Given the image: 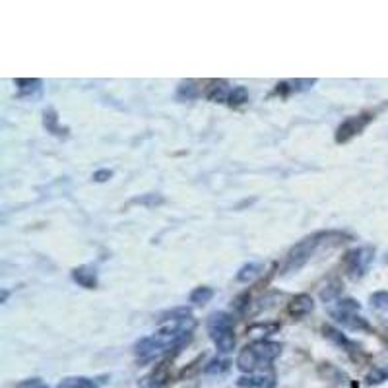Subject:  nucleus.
I'll use <instances>...</instances> for the list:
<instances>
[{
    "label": "nucleus",
    "instance_id": "nucleus-1",
    "mask_svg": "<svg viewBox=\"0 0 388 388\" xmlns=\"http://www.w3.org/2000/svg\"><path fill=\"white\" fill-rule=\"evenodd\" d=\"M194 326H196L194 319L162 324L160 330H155L151 336L140 338L134 344V356L140 361H153L163 356H169L171 352H179L184 344L191 342Z\"/></svg>",
    "mask_w": 388,
    "mask_h": 388
},
{
    "label": "nucleus",
    "instance_id": "nucleus-2",
    "mask_svg": "<svg viewBox=\"0 0 388 388\" xmlns=\"http://www.w3.org/2000/svg\"><path fill=\"white\" fill-rule=\"evenodd\" d=\"M349 235L344 231H316L313 235H307L305 239H301L299 243H295L290 248V252L285 255V260L281 264L280 274L281 276H288V274H297L299 270L309 264L311 260L324 250V248H334L340 247L342 243L349 241Z\"/></svg>",
    "mask_w": 388,
    "mask_h": 388
},
{
    "label": "nucleus",
    "instance_id": "nucleus-3",
    "mask_svg": "<svg viewBox=\"0 0 388 388\" xmlns=\"http://www.w3.org/2000/svg\"><path fill=\"white\" fill-rule=\"evenodd\" d=\"M281 356V344L278 342H270V340H255L252 344L245 345L239 352L235 365L243 373H259L268 369L278 357Z\"/></svg>",
    "mask_w": 388,
    "mask_h": 388
},
{
    "label": "nucleus",
    "instance_id": "nucleus-4",
    "mask_svg": "<svg viewBox=\"0 0 388 388\" xmlns=\"http://www.w3.org/2000/svg\"><path fill=\"white\" fill-rule=\"evenodd\" d=\"M328 314L334 319L336 324H340L345 330L354 332H373L371 324L365 316H361V305L352 297L338 299L334 305L328 307Z\"/></svg>",
    "mask_w": 388,
    "mask_h": 388
},
{
    "label": "nucleus",
    "instance_id": "nucleus-5",
    "mask_svg": "<svg viewBox=\"0 0 388 388\" xmlns=\"http://www.w3.org/2000/svg\"><path fill=\"white\" fill-rule=\"evenodd\" d=\"M233 324H235L233 314L226 313V311H216V313L208 316L206 328H208V334L212 338V342L216 344L219 354H229V352L235 349L237 338L233 332Z\"/></svg>",
    "mask_w": 388,
    "mask_h": 388
},
{
    "label": "nucleus",
    "instance_id": "nucleus-6",
    "mask_svg": "<svg viewBox=\"0 0 388 388\" xmlns=\"http://www.w3.org/2000/svg\"><path fill=\"white\" fill-rule=\"evenodd\" d=\"M375 262V247L363 245L347 250L344 257V268L347 278L352 280H363L367 272L371 270V264Z\"/></svg>",
    "mask_w": 388,
    "mask_h": 388
},
{
    "label": "nucleus",
    "instance_id": "nucleus-7",
    "mask_svg": "<svg viewBox=\"0 0 388 388\" xmlns=\"http://www.w3.org/2000/svg\"><path fill=\"white\" fill-rule=\"evenodd\" d=\"M373 120H375L373 113H359V115H352V117L344 119L338 125V129H336V144H347L349 140H354Z\"/></svg>",
    "mask_w": 388,
    "mask_h": 388
},
{
    "label": "nucleus",
    "instance_id": "nucleus-8",
    "mask_svg": "<svg viewBox=\"0 0 388 388\" xmlns=\"http://www.w3.org/2000/svg\"><path fill=\"white\" fill-rule=\"evenodd\" d=\"M319 80L316 78H295V80H281L276 84L272 96L280 97H290L293 94H303V91H309L311 87L316 84Z\"/></svg>",
    "mask_w": 388,
    "mask_h": 388
},
{
    "label": "nucleus",
    "instance_id": "nucleus-9",
    "mask_svg": "<svg viewBox=\"0 0 388 388\" xmlns=\"http://www.w3.org/2000/svg\"><path fill=\"white\" fill-rule=\"evenodd\" d=\"M239 388H274L276 387V375L272 371H259L248 373L237 378Z\"/></svg>",
    "mask_w": 388,
    "mask_h": 388
},
{
    "label": "nucleus",
    "instance_id": "nucleus-10",
    "mask_svg": "<svg viewBox=\"0 0 388 388\" xmlns=\"http://www.w3.org/2000/svg\"><path fill=\"white\" fill-rule=\"evenodd\" d=\"M321 332L323 336L330 342V344H334L336 347H340V349H344L347 354H354V352H359V345L356 342H352L347 336L342 332V330H338L336 326L332 324H323V328H321Z\"/></svg>",
    "mask_w": 388,
    "mask_h": 388
},
{
    "label": "nucleus",
    "instance_id": "nucleus-11",
    "mask_svg": "<svg viewBox=\"0 0 388 388\" xmlns=\"http://www.w3.org/2000/svg\"><path fill=\"white\" fill-rule=\"evenodd\" d=\"M314 311V301L311 295L307 293H299L295 295L290 303H288V314L293 319H305L307 314H311Z\"/></svg>",
    "mask_w": 388,
    "mask_h": 388
},
{
    "label": "nucleus",
    "instance_id": "nucleus-12",
    "mask_svg": "<svg viewBox=\"0 0 388 388\" xmlns=\"http://www.w3.org/2000/svg\"><path fill=\"white\" fill-rule=\"evenodd\" d=\"M70 276H72V280L80 285V288H84V290H96L97 283V270L94 266H87V264H82V266H76L72 268L70 272Z\"/></svg>",
    "mask_w": 388,
    "mask_h": 388
},
{
    "label": "nucleus",
    "instance_id": "nucleus-13",
    "mask_svg": "<svg viewBox=\"0 0 388 388\" xmlns=\"http://www.w3.org/2000/svg\"><path fill=\"white\" fill-rule=\"evenodd\" d=\"M43 127L47 129V132H51L53 136H58V138H66V136H68V129H63V127H61L58 113H56V109L53 107H47L43 111Z\"/></svg>",
    "mask_w": 388,
    "mask_h": 388
},
{
    "label": "nucleus",
    "instance_id": "nucleus-14",
    "mask_svg": "<svg viewBox=\"0 0 388 388\" xmlns=\"http://www.w3.org/2000/svg\"><path fill=\"white\" fill-rule=\"evenodd\" d=\"M18 86V97H39L43 89V80L39 78H18L16 80Z\"/></svg>",
    "mask_w": 388,
    "mask_h": 388
},
{
    "label": "nucleus",
    "instance_id": "nucleus-15",
    "mask_svg": "<svg viewBox=\"0 0 388 388\" xmlns=\"http://www.w3.org/2000/svg\"><path fill=\"white\" fill-rule=\"evenodd\" d=\"M101 385H105V380H101V378H91V377H82V375H78V377H66L63 378L56 388H99Z\"/></svg>",
    "mask_w": 388,
    "mask_h": 388
},
{
    "label": "nucleus",
    "instance_id": "nucleus-16",
    "mask_svg": "<svg viewBox=\"0 0 388 388\" xmlns=\"http://www.w3.org/2000/svg\"><path fill=\"white\" fill-rule=\"evenodd\" d=\"M229 91L231 89H227L226 82H216L214 80V82H210V86H206L204 97L212 103H227Z\"/></svg>",
    "mask_w": 388,
    "mask_h": 388
},
{
    "label": "nucleus",
    "instance_id": "nucleus-17",
    "mask_svg": "<svg viewBox=\"0 0 388 388\" xmlns=\"http://www.w3.org/2000/svg\"><path fill=\"white\" fill-rule=\"evenodd\" d=\"M262 270H264V264H262V262H247V264H243V266L239 268L235 280H237L239 283H252V281L257 280L260 274H262Z\"/></svg>",
    "mask_w": 388,
    "mask_h": 388
},
{
    "label": "nucleus",
    "instance_id": "nucleus-18",
    "mask_svg": "<svg viewBox=\"0 0 388 388\" xmlns=\"http://www.w3.org/2000/svg\"><path fill=\"white\" fill-rule=\"evenodd\" d=\"M186 319H193V311L188 307H175V309H169V311H163L158 316V323H179V321H186Z\"/></svg>",
    "mask_w": 388,
    "mask_h": 388
},
{
    "label": "nucleus",
    "instance_id": "nucleus-19",
    "mask_svg": "<svg viewBox=\"0 0 388 388\" xmlns=\"http://www.w3.org/2000/svg\"><path fill=\"white\" fill-rule=\"evenodd\" d=\"M214 295H216V291L212 290V288H208V285H198V288H194L191 291V295H188V301L196 305V307H202L206 303H210L214 299Z\"/></svg>",
    "mask_w": 388,
    "mask_h": 388
},
{
    "label": "nucleus",
    "instance_id": "nucleus-20",
    "mask_svg": "<svg viewBox=\"0 0 388 388\" xmlns=\"http://www.w3.org/2000/svg\"><path fill=\"white\" fill-rule=\"evenodd\" d=\"M130 204H140L144 208H158V206L165 204V196L160 193H146L140 196H134L130 200Z\"/></svg>",
    "mask_w": 388,
    "mask_h": 388
},
{
    "label": "nucleus",
    "instance_id": "nucleus-21",
    "mask_svg": "<svg viewBox=\"0 0 388 388\" xmlns=\"http://www.w3.org/2000/svg\"><path fill=\"white\" fill-rule=\"evenodd\" d=\"M198 96H200V87L196 86V82H193V80L181 82L177 87V99L179 101H193Z\"/></svg>",
    "mask_w": 388,
    "mask_h": 388
},
{
    "label": "nucleus",
    "instance_id": "nucleus-22",
    "mask_svg": "<svg viewBox=\"0 0 388 388\" xmlns=\"http://www.w3.org/2000/svg\"><path fill=\"white\" fill-rule=\"evenodd\" d=\"M388 380V365H378L373 367L365 375V385L367 387H378L382 382Z\"/></svg>",
    "mask_w": 388,
    "mask_h": 388
},
{
    "label": "nucleus",
    "instance_id": "nucleus-23",
    "mask_svg": "<svg viewBox=\"0 0 388 388\" xmlns=\"http://www.w3.org/2000/svg\"><path fill=\"white\" fill-rule=\"evenodd\" d=\"M248 101V89L245 86H235L231 91H229V97H227V105L233 109L245 105Z\"/></svg>",
    "mask_w": 388,
    "mask_h": 388
},
{
    "label": "nucleus",
    "instance_id": "nucleus-24",
    "mask_svg": "<svg viewBox=\"0 0 388 388\" xmlns=\"http://www.w3.org/2000/svg\"><path fill=\"white\" fill-rule=\"evenodd\" d=\"M281 328L280 323H257L252 326H248V334L252 336H270L276 334Z\"/></svg>",
    "mask_w": 388,
    "mask_h": 388
},
{
    "label": "nucleus",
    "instance_id": "nucleus-25",
    "mask_svg": "<svg viewBox=\"0 0 388 388\" xmlns=\"http://www.w3.org/2000/svg\"><path fill=\"white\" fill-rule=\"evenodd\" d=\"M229 367H231V361H229V359L216 357V359H212V361L204 367V373L206 375H224L226 371H229Z\"/></svg>",
    "mask_w": 388,
    "mask_h": 388
},
{
    "label": "nucleus",
    "instance_id": "nucleus-26",
    "mask_svg": "<svg viewBox=\"0 0 388 388\" xmlns=\"http://www.w3.org/2000/svg\"><path fill=\"white\" fill-rule=\"evenodd\" d=\"M342 283L340 281H332L330 285H326V290L321 291V299L324 303H336L340 299V295H342Z\"/></svg>",
    "mask_w": 388,
    "mask_h": 388
},
{
    "label": "nucleus",
    "instance_id": "nucleus-27",
    "mask_svg": "<svg viewBox=\"0 0 388 388\" xmlns=\"http://www.w3.org/2000/svg\"><path fill=\"white\" fill-rule=\"evenodd\" d=\"M369 301H371V307H373V309L387 313L388 311V291L382 290V291H375V293H371Z\"/></svg>",
    "mask_w": 388,
    "mask_h": 388
},
{
    "label": "nucleus",
    "instance_id": "nucleus-28",
    "mask_svg": "<svg viewBox=\"0 0 388 388\" xmlns=\"http://www.w3.org/2000/svg\"><path fill=\"white\" fill-rule=\"evenodd\" d=\"M14 388H49V385L43 382V378L33 377V378H25V380H22L20 385H16Z\"/></svg>",
    "mask_w": 388,
    "mask_h": 388
},
{
    "label": "nucleus",
    "instance_id": "nucleus-29",
    "mask_svg": "<svg viewBox=\"0 0 388 388\" xmlns=\"http://www.w3.org/2000/svg\"><path fill=\"white\" fill-rule=\"evenodd\" d=\"M111 177H113V171H111V169H99V171L94 173L91 179H94L96 183H107Z\"/></svg>",
    "mask_w": 388,
    "mask_h": 388
},
{
    "label": "nucleus",
    "instance_id": "nucleus-30",
    "mask_svg": "<svg viewBox=\"0 0 388 388\" xmlns=\"http://www.w3.org/2000/svg\"><path fill=\"white\" fill-rule=\"evenodd\" d=\"M8 290H2V297H0V303H6V299H8Z\"/></svg>",
    "mask_w": 388,
    "mask_h": 388
},
{
    "label": "nucleus",
    "instance_id": "nucleus-31",
    "mask_svg": "<svg viewBox=\"0 0 388 388\" xmlns=\"http://www.w3.org/2000/svg\"><path fill=\"white\" fill-rule=\"evenodd\" d=\"M385 262H387V264H388V252H387V257H385Z\"/></svg>",
    "mask_w": 388,
    "mask_h": 388
}]
</instances>
